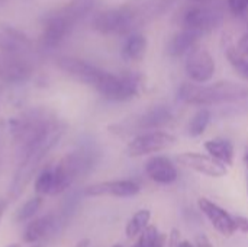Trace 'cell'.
Segmentation results:
<instances>
[{
  "label": "cell",
  "instance_id": "ba28073f",
  "mask_svg": "<svg viewBox=\"0 0 248 247\" xmlns=\"http://www.w3.org/2000/svg\"><path fill=\"white\" fill-rule=\"evenodd\" d=\"M58 67L64 73H67L68 76L76 79L77 82H80L83 84L93 86V87H96L97 82L100 80V77L105 71V70H100L96 66H93L84 60L74 58V57L58 58Z\"/></svg>",
  "mask_w": 248,
  "mask_h": 247
},
{
  "label": "cell",
  "instance_id": "f35d334b",
  "mask_svg": "<svg viewBox=\"0 0 248 247\" xmlns=\"http://www.w3.org/2000/svg\"><path fill=\"white\" fill-rule=\"evenodd\" d=\"M113 247H122V246H121V245H115V246H113Z\"/></svg>",
  "mask_w": 248,
  "mask_h": 247
},
{
  "label": "cell",
  "instance_id": "7402d4cb",
  "mask_svg": "<svg viewBox=\"0 0 248 247\" xmlns=\"http://www.w3.org/2000/svg\"><path fill=\"white\" fill-rule=\"evenodd\" d=\"M212 119V114L208 108H202L199 109L190 119L189 122V135L190 137H199L205 132V130L208 128V125L211 124Z\"/></svg>",
  "mask_w": 248,
  "mask_h": 247
},
{
  "label": "cell",
  "instance_id": "60d3db41",
  "mask_svg": "<svg viewBox=\"0 0 248 247\" xmlns=\"http://www.w3.org/2000/svg\"><path fill=\"white\" fill-rule=\"evenodd\" d=\"M247 194H248V179H247Z\"/></svg>",
  "mask_w": 248,
  "mask_h": 247
},
{
  "label": "cell",
  "instance_id": "6da1fadb",
  "mask_svg": "<svg viewBox=\"0 0 248 247\" xmlns=\"http://www.w3.org/2000/svg\"><path fill=\"white\" fill-rule=\"evenodd\" d=\"M61 135H62V131L55 125L48 132H45L41 138H38L36 141L29 144L23 150H20L22 159L19 162V166L16 169V173L13 176V181H12V185L9 189L10 201H15L22 195V192L32 181L35 172L41 166L45 156L58 144Z\"/></svg>",
  "mask_w": 248,
  "mask_h": 247
},
{
  "label": "cell",
  "instance_id": "ffe728a7",
  "mask_svg": "<svg viewBox=\"0 0 248 247\" xmlns=\"http://www.w3.org/2000/svg\"><path fill=\"white\" fill-rule=\"evenodd\" d=\"M147 49V39L142 33H132L122 47V57L129 61L141 60Z\"/></svg>",
  "mask_w": 248,
  "mask_h": 247
},
{
  "label": "cell",
  "instance_id": "8d00e7d4",
  "mask_svg": "<svg viewBox=\"0 0 248 247\" xmlns=\"http://www.w3.org/2000/svg\"><path fill=\"white\" fill-rule=\"evenodd\" d=\"M244 163H246V166L248 167V150L246 151V154H244Z\"/></svg>",
  "mask_w": 248,
  "mask_h": 247
},
{
  "label": "cell",
  "instance_id": "ac0fdd59",
  "mask_svg": "<svg viewBox=\"0 0 248 247\" xmlns=\"http://www.w3.org/2000/svg\"><path fill=\"white\" fill-rule=\"evenodd\" d=\"M205 150L211 157L225 166L234 163V144L227 138H214L205 143Z\"/></svg>",
  "mask_w": 248,
  "mask_h": 247
},
{
  "label": "cell",
  "instance_id": "f1b7e54d",
  "mask_svg": "<svg viewBox=\"0 0 248 247\" xmlns=\"http://www.w3.org/2000/svg\"><path fill=\"white\" fill-rule=\"evenodd\" d=\"M237 51H238L240 54H243L244 57H247L248 55V33H246L244 36H241V39L238 41Z\"/></svg>",
  "mask_w": 248,
  "mask_h": 247
},
{
  "label": "cell",
  "instance_id": "83f0119b",
  "mask_svg": "<svg viewBox=\"0 0 248 247\" xmlns=\"http://www.w3.org/2000/svg\"><path fill=\"white\" fill-rule=\"evenodd\" d=\"M234 226H235V231H241V233H246V234H248L247 217H241V215L234 217Z\"/></svg>",
  "mask_w": 248,
  "mask_h": 247
},
{
  "label": "cell",
  "instance_id": "d590c367",
  "mask_svg": "<svg viewBox=\"0 0 248 247\" xmlns=\"http://www.w3.org/2000/svg\"><path fill=\"white\" fill-rule=\"evenodd\" d=\"M192 1H195V3H201V4H205V3H208V1H211V0H192Z\"/></svg>",
  "mask_w": 248,
  "mask_h": 247
},
{
  "label": "cell",
  "instance_id": "30bf717a",
  "mask_svg": "<svg viewBox=\"0 0 248 247\" xmlns=\"http://www.w3.org/2000/svg\"><path fill=\"white\" fill-rule=\"evenodd\" d=\"M134 20V13L126 7L110 9L99 13L94 19V28L102 33L125 32Z\"/></svg>",
  "mask_w": 248,
  "mask_h": 247
},
{
  "label": "cell",
  "instance_id": "5b68a950",
  "mask_svg": "<svg viewBox=\"0 0 248 247\" xmlns=\"http://www.w3.org/2000/svg\"><path fill=\"white\" fill-rule=\"evenodd\" d=\"M176 143V137L166 131L142 132L132 138L126 146V154L129 157H142L151 153H158Z\"/></svg>",
  "mask_w": 248,
  "mask_h": 247
},
{
  "label": "cell",
  "instance_id": "f546056e",
  "mask_svg": "<svg viewBox=\"0 0 248 247\" xmlns=\"http://www.w3.org/2000/svg\"><path fill=\"white\" fill-rule=\"evenodd\" d=\"M196 247H214V245L211 243V240L205 236V234H199L196 237Z\"/></svg>",
  "mask_w": 248,
  "mask_h": 247
},
{
  "label": "cell",
  "instance_id": "cb8c5ba5",
  "mask_svg": "<svg viewBox=\"0 0 248 247\" xmlns=\"http://www.w3.org/2000/svg\"><path fill=\"white\" fill-rule=\"evenodd\" d=\"M42 202H44V199H42V197H39V195H36V197L28 199V201L17 210V213H16V221H17V223L31 221V220L36 215V213L41 210Z\"/></svg>",
  "mask_w": 248,
  "mask_h": 247
},
{
  "label": "cell",
  "instance_id": "2e32d148",
  "mask_svg": "<svg viewBox=\"0 0 248 247\" xmlns=\"http://www.w3.org/2000/svg\"><path fill=\"white\" fill-rule=\"evenodd\" d=\"M28 47L29 39L25 33L10 26L0 29V52L9 55H19Z\"/></svg>",
  "mask_w": 248,
  "mask_h": 247
},
{
  "label": "cell",
  "instance_id": "7a4b0ae2",
  "mask_svg": "<svg viewBox=\"0 0 248 247\" xmlns=\"http://www.w3.org/2000/svg\"><path fill=\"white\" fill-rule=\"evenodd\" d=\"M179 99L187 105L209 106L218 103L238 102L248 98V87L246 84L222 80L211 84L183 83L179 87Z\"/></svg>",
  "mask_w": 248,
  "mask_h": 247
},
{
  "label": "cell",
  "instance_id": "ab89813d",
  "mask_svg": "<svg viewBox=\"0 0 248 247\" xmlns=\"http://www.w3.org/2000/svg\"><path fill=\"white\" fill-rule=\"evenodd\" d=\"M132 247H140V246H138V245H137V243H135V245H134V246H132Z\"/></svg>",
  "mask_w": 248,
  "mask_h": 247
},
{
  "label": "cell",
  "instance_id": "4fadbf2b",
  "mask_svg": "<svg viewBox=\"0 0 248 247\" xmlns=\"http://www.w3.org/2000/svg\"><path fill=\"white\" fill-rule=\"evenodd\" d=\"M145 173L147 176L160 185H170L177 181V167L176 165L166 156H154L145 162Z\"/></svg>",
  "mask_w": 248,
  "mask_h": 247
},
{
  "label": "cell",
  "instance_id": "8fae6325",
  "mask_svg": "<svg viewBox=\"0 0 248 247\" xmlns=\"http://www.w3.org/2000/svg\"><path fill=\"white\" fill-rule=\"evenodd\" d=\"M198 207L202 211V214L209 220L212 227L222 236L231 237L235 233L234 226V217L230 215L224 208H221L218 204L212 202L208 198H201L198 201Z\"/></svg>",
  "mask_w": 248,
  "mask_h": 247
},
{
  "label": "cell",
  "instance_id": "4dcf8cb0",
  "mask_svg": "<svg viewBox=\"0 0 248 247\" xmlns=\"http://www.w3.org/2000/svg\"><path fill=\"white\" fill-rule=\"evenodd\" d=\"M7 205H9V199H4V198H0V223H1V218L7 210Z\"/></svg>",
  "mask_w": 248,
  "mask_h": 247
},
{
  "label": "cell",
  "instance_id": "e0dca14e",
  "mask_svg": "<svg viewBox=\"0 0 248 247\" xmlns=\"http://www.w3.org/2000/svg\"><path fill=\"white\" fill-rule=\"evenodd\" d=\"M54 226H55V217L52 214H46L39 218H35L26 226L22 242L26 245H38V242L42 240L54 229Z\"/></svg>",
  "mask_w": 248,
  "mask_h": 247
},
{
  "label": "cell",
  "instance_id": "1f68e13d",
  "mask_svg": "<svg viewBox=\"0 0 248 247\" xmlns=\"http://www.w3.org/2000/svg\"><path fill=\"white\" fill-rule=\"evenodd\" d=\"M166 242H167V236L164 233H160L158 240L155 243V247H166Z\"/></svg>",
  "mask_w": 248,
  "mask_h": 247
},
{
  "label": "cell",
  "instance_id": "d4e9b609",
  "mask_svg": "<svg viewBox=\"0 0 248 247\" xmlns=\"http://www.w3.org/2000/svg\"><path fill=\"white\" fill-rule=\"evenodd\" d=\"M227 57L228 61L231 63V66L234 67V70L243 77L248 80V58L244 57L243 54H240L237 51V48H228L227 49Z\"/></svg>",
  "mask_w": 248,
  "mask_h": 247
},
{
  "label": "cell",
  "instance_id": "603a6c76",
  "mask_svg": "<svg viewBox=\"0 0 248 247\" xmlns=\"http://www.w3.org/2000/svg\"><path fill=\"white\" fill-rule=\"evenodd\" d=\"M33 189L39 197L52 194V189H54V166H46L38 173L35 183H33Z\"/></svg>",
  "mask_w": 248,
  "mask_h": 247
},
{
  "label": "cell",
  "instance_id": "7c38bea8",
  "mask_svg": "<svg viewBox=\"0 0 248 247\" xmlns=\"http://www.w3.org/2000/svg\"><path fill=\"white\" fill-rule=\"evenodd\" d=\"M185 29H190L202 35L203 32H209L218 28L222 23V15L214 9L208 7H193L187 10L183 19Z\"/></svg>",
  "mask_w": 248,
  "mask_h": 247
},
{
  "label": "cell",
  "instance_id": "836d02e7",
  "mask_svg": "<svg viewBox=\"0 0 248 247\" xmlns=\"http://www.w3.org/2000/svg\"><path fill=\"white\" fill-rule=\"evenodd\" d=\"M177 247H196V246H193L190 242H187V240H183V242H180L179 245H177Z\"/></svg>",
  "mask_w": 248,
  "mask_h": 247
},
{
  "label": "cell",
  "instance_id": "d6a6232c",
  "mask_svg": "<svg viewBox=\"0 0 248 247\" xmlns=\"http://www.w3.org/2000/svg\"><path fill=\"white\" fill-rule=\"evenodd\" d=\"M90 243H92L90 239H81L74 247H90Z\"/></svg>",
  "mask_w": 248,
  "mask_h": 247
},
{
  "label": "cell",
  "instance_id": "9a60e30c",
  "mask_svg": "<svg viewBox=\"0 0 248 247\" xmlns=\"http://www.w3.org/2000/svg\"><path fill=\"white\" fill-rule=\"evenodd\" d=\"M70 22L71 19L67 16L65 12L55 13L49 16L45 22L44 26V33H42V41L46 47H55L58 45L62 38L67 35L70 29Z\"/></svg>",
  "mask_w": 248,
  "mask_h": 247
},
{
  "label": "cell",
  "instance_id": "9c48e42d",
  "mask_svg": "<svg viewBox=\"0 0 248 247\" xmlns=\"http://www.w3.org/2000/svg\"><path fill=\"white\" fill-rule=\"evenodd\" d=\"M177 162L183 167H187V169L195 170L198 173L206 175L209 178H222L228 172L227 166L219 163L214 157L206 156V154L193 153V151H187V153L179 154L177 156Z\"/></svg>",
  "mask_w": 248,
  "mask_h": 247
},
{
  "label": "cell",
  "instance_id": "5bb4252c",
  "mask_svg": "<svg viewBox=\"0 0 248 247\" xmlns=\"http://www.w3.org/2000/svg\"><path fill=\"white\" fill-rule=\"evenodd\" d=\"M31 76V67L19 55L0 52V80L6 83H20Z\"/></svg>",
  "mask_w": 248,
  "mask_h": 247
},
{
  "label": "cell",
  "instance_id": "e575fe53",
  "mask_svg": "<svg viewBox=\"0 0 248 247\" xmlns=\"http://www.w3.org/2000/svg\"><path fill=\"white\" fill-rule=\"evenodd\" d=\"M4 247H22V243H12V245H7Z\"/></svg>",
  "mask_w": 248,
  "mask_h": 247
},
{
  "label": "cell",
  "instance_id": "484cf974",
  "mask_svg": "<svg viewBox=\"0 0 248 247\" xmlns=\"http://www.w3.org/2000/svg\"><path fill=\"white\" fill-rule=\"evenodd\" d=\"M160 231L155 226H148L141 234L140 239L137 242V245L140 247H155V243L158 240Z\"/></svg>",
  "mask_w": 248,
  "mask_h": 247
},
{
  "label": "cell",
  "instance_id": "277c9868",
  "mask_svg": "<svg viewBox=\"0 0 248 247\" xmlns=\"http://www.w3.org/2000/svg\"><path fill=\"white\" fill-rule=\"evenodd\" d=\"M140 87H141V77L138 74L128 73L122 76H116L103 71L94 89L108 100L125 102L138 96Z\"/></svg>",
  "mask_w": 248,
  "mask_h": 247
},
{
  "label": "cell",
  "instance_id": "4316f807",
  "mask_svg": "<svg viewBox=\"0 0 248 247\" xmlns=\"http://www.w3.org/2000/svg\"><path fill=\"white\" fill-rule=\"evenodd\" d=\"M228 7L234 15H243L247 12L248 0H228Z\"/></svg>",
  "mask_w": 248,
  "mask_h": 247
},
{
  "label": "cell",
  "instance_id": "52a82bcc",
  "mask_svg": "<svg viewBox=\"0 0 248 247\" xmlns=\"http://www.w3.org/2000/svg\"><path fill=\"white\" fill-rule=\"evenodd\" d=\"M141 186L131 179H121V181H106L89 185L84 188V197H115V198H131L138 195Z\"/></svg>",
  "mask_w": 248,
  "mask_h": 247
},
{
  "label": "cell",
  "instance_id": "3957f363",
  "mask_svg": "<svg viewBox=\"0 0 248 247\" xmlns=\"http://www.w3.org/2000/svg\"><path fill=\"white\" fill-rule=\"evenodd\" d=\"M173 119V112L170 108L164 106V105H158V106H153L148 111L126 118L122 122L113 124L109 127V131L115 135L119 137H126L131 134H137L141 131H155L160 130L166 125H169Z\"/></svg>",
  "mask_w": 248,
  "mask_h": 247
},
{
  "label": "cell",
  "instance_id": "44dd1931",
  "mask_svg": "<svg viewBox=\"0 0 248 247\" xmlns=\"http://www.w3.org/2000/svg\"><path fill=\"white\" fill-rule=\"evenodd\" d=\"M150 220H151V213L150 210H140L137 211L131 218L129 221L126 223V227H125V234L128 239H134L137 236H140L150 224Z\"/></svg>",
  "mask_w": 248,
  "mask_h": 247
},
{
  "label": "cell",
  "instance_id": "8992f818",
  "mask_svg": "<svg viewBox=\"0 0 248 247\" xmlns=\"http://www.w3.org/2000/svg\"><path fill=\"white\" fill-rule=\"evenodd\" d=\"M185 68L192 82H195L196 84H205L212 80L217 66L212 54L206 48L198 47L189 51Z\"/></svg>",
  "mask_w": 248,
  "mask_h": 247
},
{
  "label": "cell",
  "instance_id": "d6986e66",
  "mask_svg": "<svg viewBox=\"0 0 248 247\" xmlns=\"http://www.w3.org/2000/svg\"><path fill=\"white\" fill-rule=\"evenodd\" d=\"M199 33L198 32H193L190 29H185L177 32L170 41H169V45H167V52L171 55V57H179V55H183L186 52H189L195 42L199 39Z\"/></svg>",
  "mask_w": 248,
  "mask_h": 247
},
{
  "label": "cell",
  "instance_id": "74e56055",
  "mask_svg": "<svg viewBox=\"0 0 248 247\" xmlns=\"http://www.w3.org/2000/svg\"><path fill=\"white\" fill-rule=\"evenodd\" d=\"M31 247H44L42 246V245H39V243H38V245H32V246Z\"/></svg>",
  "mask_w": 248,
  "mask_h": 247
}]
</instances>
